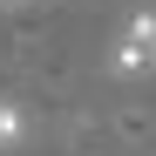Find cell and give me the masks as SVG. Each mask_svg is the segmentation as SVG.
Here are the masks:
<instances>
[{"mask_svg":"<svg viewBox=\"0 0 156 156\" xmlns=\"http://www.w3.org/2000/svg\"><path fill=\"white\" fill-rule=\"evenodd\" d=\"M143 68H156V7H143L115 41V75H143Z\"/></svg>","mask_w":156,"mask_h":156,"instance_id":"cell-1","label":"cell"},{"mask_svg":"<svg viewBox=\"0 0 156 156\" xmlns=\"http://www.w3.org/2000/svg\"><path fill=\"white\" fill-rule=\"evenodd\" d=\"M20 143H27V109L0 102V149H20Z\"/></svg>","mask_w":156,"mask_h":156,"instance_id":"cell-2","label":"cell"},{"mask_svg":"<svg viewBox=\"0 0 156 156\" xmlns=\"http://www.w3.org/2000/svg\"><path fill=\"white\" fill-rule=\"evenodd\" d=\"M0 7H27V0H0Z\"/></svg>","mask_w":156,"mask_h":156,"instance_id":"cell-3","label":"cell"}]
</instances>
